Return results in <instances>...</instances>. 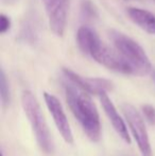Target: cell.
I'll use <instances>...</instances> for the list:
<instances>
[{
    "mask_svg": "<svg viewBox=\"0 0 155 156\" xmlns=\"http://www.w3.org/2000/svg\"><path fill=\"white\" fill-rule=\"evenodd\" d=\"M65 89L67 103L75 117L80 121L87 137L93 142L99 141L101 136L99 113L95 103L87 94L88 93L81 89L77 85H66Z\"/></svg>",
    "mask_w": 155,
    "mask_h": 156,
    "instance_id": "obj_1",
    "label": "cell"
},
{
    "mask_svg": "<svg viewBox=\"0 0 155 156\" xmlns=\"http://www.w3.org/2000/svg\"><path fill=\"white\" fill-rule=\"evenodd\" d=\"M21 104H23V111L27 115L28 120L31 123L32 129L35 134L36 141H37L39 148L46 154H53L54 144L52 141V137L50 135L47 122L41 113V106H39L35 96L31 91L25 90L21 96Z\"/></svg>",
    "mask_w": 155,
    "mask_h": 156,
    "instance_id": "obj_2",
    "label": "cell"
},
{
    "mask_svg": "<svg viewBox=\"0 0 155 156\" xmlns=\"http://www.w3.org/2000/svg\"><path fill=\"white\" fill-rule=\"evenodd\" d=\"M110 37L114 43L115 48L132 66L134 76H143L151 72V62L143 48L138 43L116 30H111Z\"/></svg>",
    "mask_w": 155,
    "mask_h": 156,
    "instance_id": "obj_3",
    "label": "cell"
},
{
    "mask_svg": "<svg viewBox=\"0 0 155 156\" xmlns=\"http://www.w3.org/2000/svg\"><path fill=\"white\" fill-rule=\"evenodd\" d=\"M122 111L125 116V119L129 123L132 134L134 136L135 140L137 142L140 153L143 156H152L151 144H150L149 136L147 133L145 122H143L141 116L137 112L133 105L131 104H123L122 105Z\"/></svg>",
    "mask_w": 155,
    "mask_h": 156,
    "instance_id": "obj_4",
    "label": "cell"
},
{
    "mask_svg": "<svg viewBox=\"0 0 155 156\" xmlns=\"http://www.w3.org/2000/svg\"><path fill=\"white\" fill-rule=\"evenodd\" d=\"M90 56L97 63L101 64L111 70L124 74H134L132 66L119 53L116 48L112 49L102 43L91 53Z\"/></svg>",
    "mask_w": 155,
    "mask_h": 156,
    "instance_id": "obj_5",
    "label": "cell"
},
{
    "mask_svg": "<svg viewBox=\"0 0 155 156\" xmlns=\"http://www.w3.org/2000/svg\"><path fill=\"white\" fill-rule=\"evenodd\" d=\"M51 31L56 36H63L66 29L69 0H43Z\"/></svg>",
    "mask_w": 155,
    "mask_h": 156,
    "instance_id": "obj_6",
    "label": "cell"
},
{
    "mask_svg": "<svg viewBox=\"0 0 155 156\" xmlns=\"http://www.w3.org/2000/svg\"><path fill=\"white\" fill-rule=\"evenodd\" d=\"M44 99H45L46 105H47L48 109H49L50 114H51L52 118H53L56 129H58L60 134L62 135L63 139L67 144H72V131H71V127L69 125L66 114H65L64 109H63L60 100L55 96L48 93H44Z\"/></svg>",
    "mask_w": 155,
    "mask_h": 156,
    "instance_id": "obj_7",
    "label": "cell"
},
{
    "mask_svg": "<svg viewBox=\"0 0 155 156\" xmlns=\"http://www.w3.org/2000/svg\"><path fill=\"white\" fill-rule=\"evenodd\" d=\"M63 72L72 84L77 85L78 87H80L81 89L88 94L100 96L101 94L107 93L113 89V83L106 79L84 78L68 68H63Z\"/></svg>",
    "mask_w": 155,
    "mask_h": 156,
    "instance_id": "obj_8",
    "label": "cell"
},
{
    "mask_svg": "<svg viewBox=\"0 0 155 156\" xmlns=\"http://www.w3.org/2000/svg\"><path fill=\"white\" fill-rule=\"evenodd\" d=\"M100 102L102 104L104 112H105L106 116L110 119V121L112 122L113 127L115 129V131L119 134V136L126 142V144H131V138L130 135L128 133V129L126 125L124 123V121L122 120V118L118 114L116 107L113 104V102L111 101V99L108 98L107 93H103L99 96Z\"/></svg>",
    "mask_w": 155,
    "mask_h": 156,
    "instance_id": "obj_9",
    "label": "cell"
},
{
    "mask_svg": "<svg viewBox=\"0 0 155 156\" xmlns=\"http://www.w3.org/2000/svg\"><path fill=\"white\" fill-rule=\"evenodd\" d=\"M77 39L81 51L88 55H91V53L102 44L97 33L89 27H85V26L78 30Z\"/></svg>",
    "mask_w": 155,
    "mask_h": 156,
    "instance_id": "obj_10",
    "label": "cell"
},
{
    "mask_svg": "<svg viewBox=\"0 0 155 156\" xmlns=\"http://www.w3.org/2000/svg\"><path fill=\"white\" fill-rule=\"evenodd\" d=\"M128 15L131 20L150 34H155V15L143 9L129 8Z\"/></svg>",
    "mask_w": 155,
    "mask_h": 156,
    "instance_id": "obj_11",
    "label": "cell"
},
{
    "mask_svg": "<svg viewBox=\"0 0 155 156\" xmlns=\"http://www.w3.org/2000/svg\"><path fill=\"white\" fill-rule=\"evenodd\" d=\"M0 96H1V103L3 107H8L10 104V88H9L6 76L3 69H1L0 72Z\"/></svg>",
    "mask_w": 155,
    "mask_h": 156,
    "instance_id": "obj_12",
    "label": "cell"
},
{
    "mask_svg": "<svg viewBox=\"0 0 155 156\" xmlns=\"http://www.w3.org/2000/svg\"><path fill=\"white\" fill-rule=\"evenodd\" d=\"M141 109L149 123L155 125V107L150 104H145L141 106Z\"/></svg>",
    "mask_w": 155,
    "mask_h": 156,
    "instance_id": "obj_13",
    "label": "cell"
},
{
    "mask_svg": "<svg viewBox=\"0 0 155 156\" xmlns=\"http://www.w3.org/2000/svg\"><path fill=\"white\" fill-rule=\"evenodd\" d=\"M82 13L87 18H93L96 15V10L89 0H84L82 2Z\"/></svg>",
    "mask_w": 155,
    "mask_h": 156,
    "instance_id": "obj_14",
    "label": "cell"
},
{
    "mask_svg": "<svg viewBox=\"0 0 155 156\" xmlns=\"http://www.w3.org/2000/svg\"><path fill=\"white\" fill-rule=\"evenodd\" d=\"M11 27V20L6 15L1 14L0 15V33L4 34L6 31H9Z\"/></svg>",
    "mask_w": 155,
    "mask_h": 156,
    "instance_id": "obj_15",
    "label": "cell"
},
{
    "mask_svg": "<svg viewBox=\"0 0 155 156\" xmlns=\"http://www.w3.org/2000/svg\"><path fill=\"white\" fill-rule=\"evenodd\" d=\"M152 78H153V80H154V82H155V71L152 72Z\"/></svg>",
    "mask_w": 155,
    "mask_h": 156,
    "instance_id": "obj_16",
    "label": "cell"
}]
</instances>
